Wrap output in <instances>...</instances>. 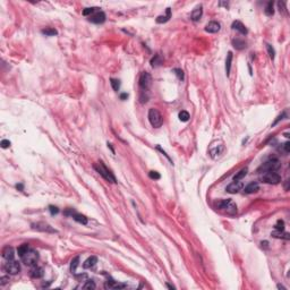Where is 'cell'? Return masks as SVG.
<instances>
[{
  "instance_id": "20",
  "label": "cell",
  "mask_w": 290,
  "mask_h": 290,
  "mask_svg": "<svg viewBox=\"0 0 290 290\" xmlns=\"http://www.w3.org/2000/svg\"><path fill=\"white\" fill-rule=\"evenodd\" d=\"M205 31L209 33H216L220 31V24L218 22H210L205 27Z\"/></svg>"
},
{
  "instance_id": "13",
  "label": "cell",
  "mask_w": 290,
  "mask_h": 290,
  "mask_svg": "<svg viewBox=\"0 0 290 290\" xmlns=\"http://www.w3.org/2000/svg\"><path fill=\"white\" fill-rule=\"evenodd\" d=\"M241 188H243V183L241 181H234L230 185H228L226 190L230 194H237L239 190H241Z\"/></svg>"
},
{
  "instance_id": "37",
  "label": "cell",
  "mask_w": 290,
  "mask_h": 290,
  "mask_svg": "<svg viewBox=\"0 0 290 290\" xmlns=\"http://www.w3.org/2000/svg\"><path fill=\"white\" fill-rule=\"evenodd\" d=\"M274 227H275V230L283 231L284 230V222L282 221V220H278L277 225H275Z\"/></svg>"
},
{
  "instance_id": "28",
  "label": "cell",
  "mask_w": 290,
  "mask_h": 290,
  "mask_svg": "<svg viewBox=\"0 0 290 290\" xmlns=\"http://www.w3.org/2000/svg\"><path fill=\"white\" fill-rule=\"evenodd\" d=\"M161 64H162V59H161L160 55H155V56L151 59V66H152V67H158V66H160Z\"/></svg>"
},
{
  "instance_id": "6",
  "label": "cell",
  "mask_w": 290,
  "mask_h": 290,
  "mask_svg": "<svg viewBox=\"0 0 290 290\" xmlns=\"http://www.w3.org/2000/svg\"><path fill=\"white\" fill-rule=\"evenodd\" d=\"M261 180L265 184H270V185H278L280 184L281 181V176L279 174H277L275 171L271 172H264L263 176L261 177Z\"/></svg>"
},
{
  "instance_id": "26",
  "label": "cell",
  "mask_w": 290,
  "mask_h": 290,
  "mask_svg": "<svg viewBox=\"0 0 290 290\" xmlns=\"http://www.w3.org/2000/svg\"><path fill=\"white\" fill-rule=\"evenodd\" d=\"M247 171H248V169L247 168H244V169H241V170H239V171L234 176V181L241 180V179L247 175Z\"/></svg>"
},
{
  "instance_id": "25",
  "label": "cell",
  "mask_w": 290,
  "mask_h": 290,
  "mask_svg": "<svg viewBox=\"0 0 290 290\" xmlns=\"http://www.w3.org/2000/svg\"><path fill=\"white\" fill-rule=\"evenodd\" d=\"M272 236L274 238H282V239H286V240H288L290 238L289 234H288V232H284V230L283 231H279V230L273 231V232H272Z\"/></svg>"
},
{
  "instance_id": "16",
  "label": "cell",
  "mask_w": 290,
  "mask_h": 290,
  "mask_svg": "<svg viewBox=\"0 0 290 290\" xmlns=\"http://www.w3.org/2000/svg\"><path fill=\"white\" fill-rule=\"evenodd\" d=\"M231 27L234 28V30H236V31H238L239 33H241V34H247V28L245 27V25H244L243 23L239 22V21H235L234 23H232V25H231Z\"/></svg>"
},
{
  "instance_id": "4",
  "label": "cell",
  "mask_w": 290,
  "mask_h": 290,
  "mask_svg": "<svg viewBox=\"0 0 290 290\" xmlns=\"http://www.w3.org/2000/svg\"><path fill=\"white\" fill-rule=\"evenodd\" d=\"M149 121H150V124L152 125V127H154V128L161 127L163 124L162 115H161L156 109L152 108V109L149 110Z\"/></svg>"
},
{
  "instance_id": "39",
  "label": "cell",
  "mask_w": 290,
  "mask_h": 290,
  "mask_svg": "<svg viewBox=\"0 0 290 290\" xmlns=\"http://www.w3.org/2000/svg\"><path fill=\"white\" fill-rule=\"evenodd\" d=\"M174 72L176 73V75L178 76V78H179V79H181V81H183V79H184V72H183V70H181V69H179V68H176L175 70H174Z\"/></svg>"
},
{
  "instance_id": "35",
  "label": "cell",
  "mask_w": 290,
  "mask_h": 290,
  "mask_svg": "<svg viewBox=\"0 0 290 290\" xmlns=\"http://www.w3.org/2000/svg\"><path fill=\"white\" fill-rule=\"evenodd\" d=\"M95 282L93 280H86V283L83 286V289H95Z\"/></svg>"
},
{
  "instance_id": "19",
  "label": "cell",
  "mask_w": 290,
  "mask_h": 290,
  "mask_svg": "<svg viewBox=\"0 0 290 290\" xmlns=\"http://www.w3.org/2000/svg\"><path fill=\"white\" fill-rule=\"evenodd\" d=\"M259 185L257 183H250V184H248L245 187L244 192L246 194H254L256 192H259Z\"/></svg>"
},
{
  "instance_id": "32",
  "label": "cell",
  "mask_w": 290,
  "mask_h": 290,
  "mask_svg": "<svg viewBox=\"0 0 290 290\" xmlns=\"http://www.w3.org/2000/svg\"><path fill=\"white\" fill-rule=\"evenodd\" d=\"M189 118H190V116H189V113H188L187 111L183 110V111H180V112H179V119H180V121L186 122V121H188V120H189Z\"/></svg>"
},
{
  "instance_id": "11",
  "label": "cell",
  "mask_w": 290,
  "mask_h": 290,
  "mask_svg": "<svg viewBox=\"0 0 290 290\" xmlns=\"http://www.w3.org/2000/svg\"><path fill=\"white\" fill-rule=\"evenodd\" d=\"M88 21L91 23H94V24H102V23L106 22V14L103 13V12H101V10H99L95 14L91 15L88 17Z\"/></svg>"
},
{
  "instance_id": "12",
  "label": "cell",
  "mask_w": 290,
  "mask_h": 290,
  "mask_svg": "<svg viewBox=\"0 0 290 290\" xmlns=\"http://www.w3.org/2000/svg\"><path fill=\"white\" fill-rule=\"evenodd\" d=\"M104 288L106 289H124V288H126V284L120 283V282L113 280L109 277L108 280L106 281V283H104Z\"/></svg>"
},
{
  "instance_id": "30",
  "label": "cell",
  "mask_w": 290,
  "mask_h": 290,
  "mask_svg": "<svg viewBox=\"0 0 290 290\" xmlns=\"http://www.w3.org/2000/svg\"><path fill=\"white\" fill-rule=\"evenodd\" d=\"M264 13H265V15H268V16H272L273 14H274L273 2H272V1L268 2V5H266V7H265V9H264Z\"/></svg>"
},
{
  "instance_id": "22",
  "label": "cell",
  "mask_w": 290,
  "mask_h": 290,
  "mask_svg": "<svg viewBox=\"0 0 290 290\" xmlns=\"http://www.w3.org/2000/svg\"><path fill=\"white\" fill-rule=\"evenodd\" d=\"M232 45L237 50H243V49L246 48V42L244 40H241V39H234L232 40Z\"/></svg>"
},
{
  "instance_id": "7",
  "label": "cell",
  "mask_w": 290,
  "mask_h": 290,
  "mask_svg": "<svg viewBox=\"0 0 290 290\" xmlns=\"http://www.w3.org/2000/svg\"><path fill=\"white\" fill-rule=\"evenodd\" d=\"M151 84H152V77L149 73L143 72L140 74V92H149L151 88Z\"/></svg>"
},
{
  "instance_id": "15",
  "label": "cell",
  "mask_w": 290,
  "mask_h": 290,
  "mask_svg": "<svg viewBox=\"0 0 290 290\" xmlns=\"http://www.w3.org/2000/svg\"><path fill=\"white\" fill-rule=\"evenodd\" d=\"M2 257L6 259V261H12V259H14V257H15V252H14L13 247H9V246L5 247L2 250Z\"/></svg>"
},
{
  "instance_id": "41",
  "label": "cell",
  "mask_w": 290,
  "mask_h": 290,
  "mask_svg": "<svg viewBox=\"0 0 290 290\" xmlns=\"http://www.w3.org/2000/svg\"><path fill=\"white\" fill-rule=\"evenodd\" d=\"M10 146V142L8 140H1V147L2 149H7V147Z\"/></svg>"
},
{
  "instance_id": "31",
  "label": "cell",
  "mask_w": 290,
  "mask_h": 290,
  "mask_svg": "<svg viewBox=\"0 0 290 290\" xmlns=\"http://www.w3.org/2000/svg\"><path fill=\"white\" fill-rule=\"evenodd\" d=\"M97 12H99V8H97V7H92V8H85V9L83 10V15H84V16H88V17H90L91 15H93V14H95Z\"/></svg>"
},
{
  "instance_id": "33",
  "label": "cell",
  "mask_w": 290,
  "mask_h": 290,
  "mask_svg": "<svg viewBox=\"0 0 290 290\" xmlns=\"http://www.w3.org/2000/svg\"><path fill=\"white\" fill-rule=\"evenodd\" d=\"M78 263H79V256H76L75 259L72 261V263H70V271H72L73 273H75L76 269H77V266H78Z\"/></svg>"
},
{
  "instance_id": "29",
  "label": "cell",
  "mask_w": 290,
  "mask_h": 290,
  "mask_svg": "<svg viewBox=\"0 0 290 290\" xmlns=\"http://www.w3.org/2000/svg\"><path fill=\"white\" fill-rule=\"evenodd\" d=\"M28 250H30V247H28L27 244H24V245H21V246L18 247V250H17V253H18V256H24L26 254V253L28 252Z\"/></svg>"
},
{
  "instance_id": "21",
  "label": "cell",
  "mask_w": 290,
  "mask_h": 290,
  "mask_svg": "<svg viewBox=\"0 0 290 290\" xmlns=\"http://www.w3.org/2000/svg\"><path fill=\"white\" fill-rule=\"evenodd\" d=\"M170 18H171V9H170V8H167V10H165V15L164 16H159V17L156 18V23H159V24L167 23Z\"/></svg>"
},
{
  "instance_id": "24",
  "label": "cell",
  "mask_w": 290,
  "mask_h": 290,
  "mask_svg": "<svg viewBox=\"0 0 290 290\" xmlns=\"http://www.w3.org/2000/svg\"><path fill=\"white\" fill-rule=\"evenodd\" d=\"M231 61H232V52L229 51L227 55V59H226V73H227V76H229V74H230Z\"/></svg>"
},
{
  "instance_id": "46",
  "label": "cell",
  "mask_w": 290,
  "mask_h": 290,
  "mask_svg": "<svg viewBox=\"0 0 290 290\" xmlns=\"http://www.w3.org/2000/svg\"><path fill=\"white\" fill-rule=\"evenodd\" d=\"M16 187H17V189H21V190H22V189H23V185H22V184H19V185H17Z\"/></svg>"
},
{
  "instance_id": "2",
  "label": "cell",
  "mask_w": 290,
  "mask_h": 290,
  "mask_svg": "<svg viewBox=\"0 0 290 290\" xmlns=\"http://www.w3.org/2000/svg\"><path fill=\"white\" fill-rule=\"evenodd\" d=\"M216 207H218L219 210L223 211V212L228 213V214L234 215L237 213V205H236V203L232 200H230V198L219 201V202L216 203Z\"/></svg>"
},
{
  "instance_id": "47",
  "label": "cell",
  "mask_w": 290,
  "mask_h": 290,
  "mask_svg": "<svg viewBox=\"0 0 290 290\" xmlns=\"http://www.w3.org/2000/svg\"><path fill=\"white\" fill-rule=\"evenodd\" d=\"M167 287H168L169 289H175V287H174V286H171V284H169V283H167Z\"/></svg>"
},
{
  "instance_id": "18",
  "label": "cell",
  "mask_w": 290,
  "mask_h": 290,
  "mask_svg": "<svg viewBox=\"0 0 290 290\" xmlns=\"http://www.w3.org/2000/svg\"><path fill=\"white\" fill-rule=\"evenodd\" d=\"M223 149H225V146H223L222 144H220L218 146H213V147H211V150H210V154H211V156H212L213 159H215L216 156L221 155V153L223 152Z\"/></svg>"
},
{
  "instance_id": "23",
  "label": "cell",
  "mask_w": 290,
  "mask_h": 290,
  "mask_svg": "<svg viewBox=\"0 0 290 290\" xmlns=\"http://www.w3.org/2000/svg\"><path fill=\"white\" fill-rule=\"evenodd\" d=\"M97 263V259L95 257V256H91V257H88L86 261L84 262V264H83V268L84 269H91L93 268L94 265Z\"/></svg>"
},
{
  "instance_id": "34",
  "label": "cell",
  "mask_w": 290,
  "mask_h": 290,
  "mask_svg": "<svg viewBox=\"0 0 290 290\" xmlns=\"http://www.w3.org/2000/svg\"><path fill=\"white\" fill-rule=\"evenodd\" d=\"M110 84H111V86H112V88L116 91V92H118L119 88H120V82H119L118 79L111 78V79H110Z\"/></svg>"
},
{
  "instance_id": "40",
  "label": "cell",
  "mask_w": 290,
  "mask_h": 290,
  "mask_svg": "<svg viewBox=\"0 0 290 290\" xmlns=\"http://www.w3.org/2000/svg\"><path fill=\"white\" fill-rule=\"evenodd\" d=\"M49 211L51 212V214H57V213L59 212V209H58L57 206L50 205V206H49Z\"/></svg>"
},
{
  "instance_id": "9",
  "label": "cell",
  "mask_w": 290,
  "mask_h": 290,
  "mask_svg": "<svg viewBox=\"0 0 290 290\" xmlns=\"http://www.w3.org/2000/svg\"><path fill=\"white\" fill-rule=\"evenodd\" d=\"M65 215H69V216H72L74 220H75L76 222H78V223H81V225H88V218L85 216V215L81 214V213H77L75 212L73 209H68L67 211H65Z\"/></svg>"
},
{
  "instance_id": "36",
  "label": "cell",
  "mask_w": 290,
  "mask_h": 290,
  "mask_svg": "<svg viewBox=\"0 0 290 290\" xmlns=\"http://www.w3.org/2000/svg\"><path fill=\"white\" fill-rule=\"evenodd\" d=\"M266 49H268V52H269V56H270V58H271V59L273 60V59H274V57H275V51H274V49L272 48L271 44H266Z\"/></svg>"
},
{
  "instance_id": "5",
  "label": "cell",
  "mask_w": 290,
  "mask_h": 290,
  "mask_svg": "<svg viewBox=\"0 0 290 290\" xmlns=\"http://www.w3.org/2000/svg\"><path fill=\"white\" fill-rule=\"evenodd\" d=\"M22 261L23 263L25 265H27V266H34V265H36V263H38L39 261V253L35 252L34 250H28V252L26 253L25 255L22 256Z\"/></svg>"
},
{
  "instance_id": "27",
  "label": "cell",
  "mask_w": 290,
  "mask_h": 290,
  "mask_svg": "<svg viewBox=\"0 0 290 290\" xmlns=\"http://www.w3.org/2000/svg\"><path fill=\"white\" fill-rule=\"evenodd\" d=\"M42 34L47 35V36H55V35L58 34V32H57V30H55V28L52 27H47V28H43L42 30Z\"/></svg>"
},
{
  "instance_id": "43",
  "label": "cell",
  "mask_w": 290,
  "mask_h": 290,
  "mask_svg": "<svg viewBox=\"0 0 290 290\" xmlns=\"http://www.w3.org/2000/svg\"><path fill=\"white\" fill-rule=\"evenodd\" d=\"M283 147H284V152H286V153H289V151H290V144H289V142H287V143H284V144H283Z\"/></svg>"
},
{
  "instance_id": "42",
  "label": "cell",
  "mask_w": 290,
  "mask_h": 290,
  "mask_svg": "<svg viewBox=\"0 0 290 290\" xmlns=\"http://www.w3.org/2000/svg\"><path fill=\"white\" fill-rule=\"evenodd\" d=\"M8 281H9V278L8 277H1L0 278V284H1V286L8 283Z\"/></svg>"
},
{
  "instance_id": "17",
  "label": "cell",
  "mask_w": 290,
  "mask_h": 290,
  "mask_svg": "<svg viewBox=\"0 0 290 290\" xmlns=\"http://www.w3.org/2000/svg\"><path fill=\"white\" fill-rule=\"evenodd\" d=\"M202 15H203L202 6H198L193 10V13H192V15H190V18H192V21H194V22H197V21H200L201 19Z\"/></svg>"
},
{
  "instance_id": "48",
  "label": "cell",
  "mask_w": 290,
  "mask_h": 290,
  "mask_svg": "<svg viewBox=\"0 0 290 290\" xmlns=\"http://www.w3.org/2000/svg\"><path fill=\"white\" fill-rule=\"evenodd\" d=\"M278 288H279V289H286V288H284L283 286H281V284H278Z\"/></svg>"
},
{
  "instance_id": "3",
  "label": "cell",
  "mask_w": 290,
  "mask_h": 290,
  "mask_svg": "<svg viewBox=\"0 0 290 290\" xmlns=\"http://www.w3.org/2000/svg\"><path fill=\"white\" fill-rule=\"evenodd\" d=\"M281 167L280 161L275 158H271L269 159L268 161H265L259 169H257V172L259 174H264V172H271V171H277L278 169Z\"/></svg>"
},
{
  "instance_id": "10",
  "label": "cell",
  "mask_w": 290,
  "mask_h": 290,
  "mask_svg": "<svg viewBox=\"0 0 290 290\" xmlns=\"http://www.w3.org/2000/svg\"><path fill=\"white\" fill-rule=\"evenodd\" d=\"M32 229L38 231H42V232H49V234H55L57 232L56 229H53L50 225L44 223V222H36V223H32Z\"/></svg>"
},
{
  "instance_id": "8",
  "label": "cell",
  "mask_w": 290,
  "mask_h": 290,
  "mask_svg": "<svg viewBox=\"0 0 290 290\" xmlns=\"http://www.w3.org/2000/svg\"><path fill=\"white\" fill-rule=\"evenodd\" d=\"M3 270L10 275H16L18 274L19 271H21V265H19L18 262H16L14 259L12 261H7V263L3 266Z\"/></svg>"
},
{
  "instance_id": "44",
  "label": "cell",
  "mask_w": 290,
  "mask_h": 290,
  "mask_svg": "<svg viewBox=\"0 0 290 290\" xmlns=\"http://www.w3.org/2000/svg\"><path fill=\"white\" fill-rule=\"evenodd\" d=\"M156 149H158V150H159V151H160V152H161V153H162V154H163V155H165V156H167V159H168V160H169V161H170V162H171V159H170V158H169V156H168V154H167V153H165V152H164V151H163V150H162V149H161V147H160V146H156Z\"/></svg>"
},
{
  "instance_id": "1",
  "label": "cell",
  "mask_w": 290,
  "mask_h": 290,
  "mask_svg": "<svg viewBox=\"0 0 290 290\" xmlns=\"http://www.w3.org/2000/svg\"><path fill=\"white\" fill-rule=\"evenodd\" d=\"M93 168L97 170V172L99 174L100 176H102L104 179H106L107 181H109V183H117V180H116V177L113 176V174L111 171H110L109 169L107 168L106 165H104V163L103 162H97L95 163V164L93 165Z\"/></svg>"
},
{
  "instance_id": "38",
  "label": "cell",
  "mask_w": 290,
  "mask_h": 290,
  "mask_svg": "<svg viewBox=\"0 0 290 290\" xmlns=\"http://www.w3.org/2000/svg\"><path fill=\"white\" fill-rule=\"evenodd\" d=\"M149 177H150L151 179H155V180H158V179H160V178H161V176H160L159 172L150 171V172H149Z\"/></svg>"
},
{
  "instance_id": "14",
  "label": "cell",
  "mask_w": 290,
  "mask_h": 290,
  "mask_svg": "<svg viewBox=\"0 0 290 290\" xmlns=\"http://www.w3.org/2000/svg\"><path fill=\"white\" fill-rule=\"evenodd\" d=\"M43 274H44L43 269L40 268V266H36V265L32 266L31 271H30V275L32 278H34V279H40V278L43 277Z\"/></svg>"
},
{
  "instance_id": "45",
  "label": "cell",
  "mask_w": 290,
  "mask_h": 290,
  "mask_svg": "<svg viewBox=\"0 0 290 290\" xmlns=\"http://www.w3.org/2000/svg\"><path fill=\"white\" fill-rule=\"evenodd\" d=\"M127 97H128V94L127 93H122L121 95H120V99H121V100H126Z\"/></svg>"
}]
</instances>
